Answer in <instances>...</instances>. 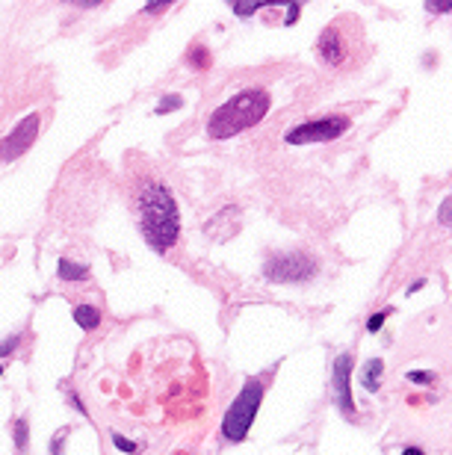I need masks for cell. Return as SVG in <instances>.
<instances>
[{"instance_id":"cell-20","label":"cell","mask_w":452,"mask_h":455,"mask_svg":"<svg viewBox=\"0 0 452 455\" xmlns=\"http://www.w3.org/2000/svg\"><path fill=\"white\" fill-rule=\"evenodd\" d=\"M166 6H172L169 0H151V4H145V12H162Z\"/></svg>"},{"instance_id":"cell-5","label":"cell","mask_w":452,"mask_h":455,"mask_svg":"<svg viewBox=\"0 0 452 455\" xmlns=\"http://www.w3.org/2000/svg\"><path fill=\"white\" fill-rule=\"evenodd\" d=\"M319 272V263L314 258H307L302 251L293 254H281V258L266 263V278H272L278 284H299V281H311Z\"/></svg>"},{"instance_id":"cell-18","label":"cell","mask_w":452,"mask_h":455,"mask_svg":"<svg viewBox=\"0 0 452 455\" xmlns=\"http://www.w3.org/2000/svg\"><path fill=\"white\" fill-rule=\"evenodd\" d=\"M408 381H414V385H431L435 373H408Z\"/></svg>"},{"instance_id":"cell-12","label":"cell","mask_w":452,"mask_h":455,"mask_svg":"<svg viewBox=\"0 0 452 455\" xmlns=\"http://www.w3.org/2000/svg\"><path fill=\"white\" fill-rule=\"evenodd\" d=\"M180 106H184V98H180V95H166V98H162V104L157 106V113L166 116V113H172V110H180Z\"/></svg>"},{"instance_id":"cell-3","label":"cell","mask_w":452,"mask_h":455,"mask_svg":"<svg viewBox=\"0 0 452 455\" xmlns=\"http://www.w3.org/2000/svg\"><path fill=\"white\" fill-rule=\"evenodd\" d=\"M263 402V385L258 378H251L248 385L237 393V399L231 402L228 414H225V420H222V434L228 441H246V434L251 429V423H255V417H258V408Z\"/></svg>"},{"instance_id":"cell-11","label":"cell","mask_w":452,"mask_h":455,"mask_svg":"<svg viewBox=\"0 0 452 455\" xmlns=\"http://www.w3.org/2000/svg\"><path fill=\"white\" fill-rule=\"evenodd\" d=\"M57 272H60V278L62 281H83V278H89V269L83 266V263H75V261H60V266H57Z\"/></svg>"},{"instance_id":"cell-25","label":"cell","mask_w":452,"mask_h":455,"mask_svg":"<svg viewBox=\"0 0 452 455\" xmlns=\"http://www.w3.org/2000/svg\"><path fill=\"white\" fill-rule=\"evenodd\" d=\"M402 455H426V452H423V449H417V446H408Z\"/></svg>"},{"instance_id":"cell-9","label":"cell","mask_w":452,"mask_h":455,"mask_svg":"<svg viewBox=\"0 0 452 455\" xmlns=\"http://www.w3.org/2000/svg\"><path fill=\"white\" fill-rule=\"evenodd\" d=\"M75 322L80 325L83 331H95L101 325V311L92 307V305H77L75 307Z\"/></svg>"},{"instance_id":"cell-22","label":"cell","mask_w":452,"mask_h":455,"mask_svg":"<svg viewBox=\"0 0 452 455\" xmlns=\"http://www.w3.org/2000/svg\"><path fill=\"white\" fill-rule=\"evenodd\" d=\"M299 18V4H287V21L284 24H293Z\"/></svg>"},{"instance_id":"cell-8","label":"cell","mask_w":452,"mask_h":455,"mask_svg":"<svg viewBox=\"0 0 452 455\" xmlns=\"http://www.w3.org/2000/svg\"><path fill=\"white\" fill-rule=\"evenodd\" d=\"M349 373H352V355L343 352V355L334 361V402H337L340 411H346V414L355 411L352 390H349Z\"/></svg>"},{"instance_id":"cell-19","label":"cell","mask_w":452,"mask_h":455,"mask_svg":"<svg viewBox=\"0 0 452 455\" xmlns=\"http://www.w3.org/2000/svg\"><path fill=\"white\" fill-rule=\"evenodd\" d=\"M18 343H21V337H12V340H4V343H0V358H4V355H12L15 349H18Z\"/></svg>"},{"instance_id":"cell-10","label":"cell","mask_w":452,"mask_h":455,"mask_svg":"<svg viewBox=\"0 0 452 455\" xmlns=\"http://www.w3.org/2000/svg\"><path fill=\"white\" fill-rule=\"evenodd\" d=\"M382 373H385V363L378 361V358H373V361H367L364 363V373H360V381H364V388L370 390V393H375L378 390V385H382Z\"/></svg>"},{"instance_id":"cell-16","label":"cell","mask_w":452,"mask_h":455,"mask_svg":"<svg viewBox=\"0 0 452 455\" xmlns=\"http://www.w3.org/2000/svg\"><path fill=\"white\" fill-rule=\"evenodd\" d=\"M387 314H390V307L387 311H375L373 317H370V322H367V331H382V325H385V319H387Z\"/></svg>"},{"instance_id":"cell-1","label":"cell","mask_w":452,"mask_h":455,"mask_svg":"<svg viewBox=\"0 0 452 455\" xmlns=\"http://www.w3.org/2000/svg\"><path fill=\"white\" fill-rule=\"evenodd\" d=\"M139 216H142V234H145V240L157 251H166L177 243L180 222H177V204H175L169 187L157 184V180L142 187Z\"/></svg>"},{"instance_id":"cell-24","label":"cell","mask_w":452,"mask_h":455,"mask_svg":"<svg viewBox=\"0 0 452 455\" xmlns=\"http://www.w3.org/2000/svg\"><path fill=\"white\" fill-rule=\"evenodd\" d=\"M423 287H426V281L420 278V281H414V284H411V290H408V293H417V290H423Z\"/></svg>"},{"instance_id":"cell-13","label":"cell","mask_w":452,"mask_h":455,"mask_svg":"<svg viewBox=\"0 0 452 455\" xmlns=\"http://www.w3.org/2000/svg\"><path fill=\"white\" fill-rule=\"evenodd\" d=\"M189 62L195 65V68H210V57H207V48H192L189 50Z\"/></svg>"},{"instance_id":"cell-2","label":"cell","mask_w":452,"mask_h":455,"mask_svg":"<svg viewBox=\"0 0 452 455\" xmlns=\"http://www.w3.org/2000/svg\"><path fill=\"white\" fill-rule=\"evenodd\" d=\"M269 98L266 89H246L237 92L231 101H225L222 106H216L210 121H207V136L210 139H228L243 133L246 127H255L266 113H269Z\"/></svg>"},{"instance_id":"cell-23","label":"cell","mask_w":452,"mask_h":455,"mask_svg":"<svg viewBox=\"0 0 452 455\" xmlns=\"http://www.w3.org/2000/svg\"><path fill=\"white\" fill-rule=\"evenodd\" d=\"M441 225H449V202H443L441 207Z\"/></svg>"},{"instance_id":"cell-4","label":"cell","mask_w":452,"mask_h":455,"mask_svg":"<svg viewBox=\"0 0 452 455\" xmlns=\"http://www.w3.org/2000/svg\"><path fill=\"white\" fill-rule=\"evenodd\" d=\"M349 119L331 116V119H316V121H302L287 133V145H314V142H331L349 131Z\"/></svg>"},{"instance_id":"cell-7","label":"cell","mask_w":452,"mask_h":455,"mask_svg":"<svg viewBox=\"0 0 452 455\" xmlns=\"http://www.w3.org/2000/svg\"><path fill=\"white\" fill-rule=\"evenodd\" d=\"M316 50H319V57L329 65H340V62H346V57L352 53V42L346 39V30H343L340 24H331L329 30L319 35Z\"/></svg>"},{"instance_id":"cell-17","label":"cell","mask_w":452,"mask_h":455,"mask_svg":"<svg viewBox=\"0 0 452 455\" xmlns=\"http://www.w3.org/2000/svg\"><path fill=\"white\" fill-rule=\"evenodd\" d=\"M113 444H116V449L128 452V455H136V452H139V446H136L133 441H128V438H121V434H113Z\"/></svg>"},{"instance_id":"cell-15","label":"cell","mask_w":452,"mask_h":455,"mask_svg":"<svg viewBox=\"0 0 452 455\" xmlns=\"http://www.w3.org/2000/svg\"><path fill=\"white\" fill-rule=\"evenodd\" d=\"M15 446L21 449V452L27 449V420H18L15 423Z\"/></svg>"},{"instance_id":"cell-26","label":"cell","mask_w":452,"mask_h":455,"mask_svg":"<svg viewBox=\"0 0 452 455\" xmlns=\"http://www.w3.org/2000/svg\"><path fill=\"white\" fill-rule=\"evenodd\" d=\"M0 375H4V367H0Z\"/></svg>"},{"instance_id":"cell-14","label":"cell","mask_w":452,"mask_h":455,"mask_svg":"<svg viewBox=\"0 0 452 455\" xmlns=\"http://www.w3.org/2000/svg\"><path fill=\"white\" fill-rule=\"evenodd\" d=\"M231 6H233V15L248 18V15H255L260 6H266V4H251V0H248V4H243V0H237V4H231Z\"/></svg>"},{"instance_id":"cell-6","label":"cell","mask_w":452,"mask_h":455,"mask_svg":"<svg viewBox=\"0 0 452 455\" xmlns=\"http://www.w3.org/2000/svg\"><path fill=\"white\" fill-rule=\"evenodd\" d=\"M35 136H39V116H27L18 121L12 131L0 139V160H18L27 148H33Z\"/></svg>"},{"instance_id":"cell-21","label":"cell","mask_w":452,"mask_h":455,"mask_svg":"<svg viewBox=\"0 0 452 455\" xmlns=\"http://www.w3.org/2000/svg\"><path fill=\"white\" fill-rule=\"evenodd\" d=\"M431 12H449L452 9V4H449V0H438V4H426Z\"/></svg>"}]
</instances>
